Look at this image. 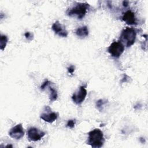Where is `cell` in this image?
<instances>
[{"label": "cell", "mask_w": 148, "mask_h": 148, "mask_svg": "<svg viewBox=\"0 0 148 148\" xmlns=\"http://www.w3.org/2000/svg\"><path fill=\"white\" fill-rule=\"evenodd\" d=\"M24 36L26 38V39L28 40H32L33 39V34H32L30 32H27L24 34Z\"/></svg>", "instance_id": "cell-17"}, {"label": "cell", "mask_w": 148, "mask_h": 148, "mask_svg": "<svg viewBox=\"0 0 148 148\" xmlns=\"http://www.w3.org/2000/svg\"><path fill=\"white\" fill-rule=\"evenodd\" d=\"M52 30L54 33L58 35L59 36L66 37L68 36V32L65 28V27L58 21L54 22L51 26Z\"/></svg>", "instance_id": "cell-9"}, {"label": "cell", "mask_w": 148, "mask_h": 148, "mask_svg": "<svg viewBox=\"0 0 148 148\" xmlns=\"http://www.w3.org/2000/svg\"><path fill=\"white\" fill-rule=\"evenodd\" d=\"M75 33L78 37L80 38H84L88 35V29L86 25L81 26L76 29Z\"/></svg>", "instance_id": "cell-11"}, {"label": "cell", "mask_w": 148, "mask_h": 148, "mask_svg": "<svg viewBox=\"0 0 148 148\" xmlns=\"http://www.w3.org/2000/svg\"><path fill=\"white\" fill-rule=\"evenodd\" d=\"M45 133L39 130L38 128L34 127H30L27 131V136L29 140L36 142L40 140L44 136Z\"/></svg>", "instance_id": "cell-6"}, {"label": "cell", "mask_w": 148, "mask_h": 148, "mask_svg": "<svg viewBox=\"0 0 148 148\" xmlns=\"http://www.w3.org/2000/svg\"><path fill=\"white\" fill-rule=\"evenodd\" d=\"M136 37V32L132 28L127 27L123 29L120 36V41L123 45L128 47L135 43Z\"/></svg>", "instance_id": "cell-3"}, {"label": "cell", "mask_w": 148, "mask_h": 148, "mask_svg": "<svg viewBox=\"0 0 148 148\" xmlns=\"http://www.w3.org/2000/svg\"><path fill=\"white\" fill-rule=\"evenodd\" d=\"M106 101L103 100V99H99L98 101H97V103H96V106L97 108V109L99 110H102V108L103 107L104 105L106 103Z\"/></svg>", "instance_id": "cell-14"}, {"label": "cell", "mask_w": 148, "mask_h": 148, "mask_svg": "<svg viewBox=\"0 0 148 148\" xmlns=\"http://www.w3.org/2000/svg\"><path fill=\"white\" fill-rule=\"evenodd\" d=\"M76 124V121L75 120L73 119H71V120H69L66 123V126L69 128H74L75 125Z\"/></svg>", "instance_id": "cell-16"}, {"label": "cell", "mask_w": 148, "mask_h": 148, "mask_svg": "<svg viewBox=\"0 0 148 148\" xmlns=\"http://www.w3.org/2000/svg\"><path fill=\"white\" fill-rule=\"evenodd\" d=\"M87 94V91L86 88V86H82L76 92L73 93L72 96V99L75 104L79 105L85 100Z\"/></svg>", "instance_id": "cell-5"}, {"label": "cell", "mask_w": 148, "mask_h": 148, "mask_svg": "<svg viewBox=\"0 0 148 148\" xmlns=\"http://www.w3.org/2000/svg\"><path fill=\"white\" fill-rule=\"evenodd\" d=\"M124 51V46L120 41L113 42L108 48V51L114 58H119Z\"/></svg>", "instance_id": "cell-4"}, {"label": "cell", "mask_w": 148, "mask_h": 148, "mask_svg": "<svg viewBox=\"0 0 148 148\" xmlns=\"http://www.w3.org/2000/svg\"><path fill=\"white\" fill-rule=\"evenodd\" d=\"M75 66L73 65H70L68 68V73H70L71 75H72L73 73V72H75Z\"/></svg>", "instance_id": "cell-18"}, {"label": "cell", "mask_w": 148, "mask_h": 148, "mask_svg": "<svg viewBox=\"0 0 148 148\" xmlns=\"http://www.w3.org/2000/svg\"><path fill=\"white\" fill-rule=\"evenodd\" d=\"M49 90H50V96H49L50 101L53 102L56 101L58 98V94H57V90L50 86H49Z\"/></svg>", "instance_id": "cell-12"}, {"label": "cell", "mask_w": 148, "mask_h": 148, "mask_svg": "<svg viewBox=\"0 0 148 148\" xmlns=\"http://www.w3.org/2000/svg\"><path fill=\"white\" fill-rule=\"evenodd\" d=\"M50 84H51V82H50L49 80H46L42 83V84L40 86V90H42V91H44L47 87L49 86V85H50Z\"/></svg>", "instance_id": "cell-15"}, {"label": "cell", "mask_w": 148, "mask_h": 148, "mask_svg": "<svg viewBox=\"0 0 148 148\" xmlns=\"http://www.w3.org/2000/svg\"><path fill=\"white\" fill-rule=\"evenodd\" d=\"M90 5L86 2H78L66 10V14L69 17H76L82 19L86 14Z\"/></svg>", "instance_id": "cell-1"}, {"label": "cell", "mask_w": 148, "mask_h": 148, "mask_svg": "<svg viewBox=\"0 0 148 148\" xmlns=\"http://www.w3.org/2000/svg\"><path fill=\"white\" fill-rule=\"evenodd\" d=\"M8 41V36L6 35H1V37H0V47H1V50H3L5 49V48L6 47V46L7 45Z\"/></svg>", "instance_id": "cell-13"}, {"label": "cell", "mask_w": 148, "mask_h": 148, "mask_svg": "<svg viewBox=\"0 0 148 148\" xmlns=\"http://www.w3.org/2000/svg\"><path fill=\"white\" fill-rule=\"evenodd\" d=\"M122 20L128 25H136L137 23L135 14L131 10L126 11L123 14Z\"/></svg>", "instance_id": "cell-10"}, {"label": "cell", "mask_w": 148, "mask_h": 148, "mask_svg": "<svg viewBox=\"0 0 148 148\" xmlns=\"http://www.w3.org/2000/svg\"><path fill=\"white\" fill-rule=\"evenodd\" d=\"M87 144L93 148L101 147L104 143L105 138L102 131L99 128H95L88 132Z\"/></svg>", "instance_id": "cell-2"}, {"label": "cell", "mask_w": 148, "mask_h": 148, "mask_svg": "<svg viewBox=\"0 0 148 148\" xmlns=\"http://www.w3.org/2000/svg\"><path fill=\"white\" fill-rule=\"evenodd\" d=\"M45 109L46 112H44L40 114V118L41 119L49 123H52L57 119L58 117V113L51 112V109L49 106H45Z\"/></svg>", "instance_id": "cell-7"}, {"label": "cell", "mask_w": 148, "mask_h": 148, "mask_svg": "<svg viewBox=\"0 0 148 148\" xmlns=\"http://www.w3.org/2000/svg\"><path fill=\"white\" fill-rule=\"evenodd\" d=\"M9 135L13 139L19 140L24 135V128L22 124L20 123L12 127L9 132Z\"/></svg>", "instance_id": "cell-8"}]
</instances>
